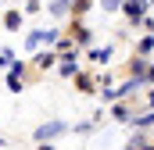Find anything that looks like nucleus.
Instances as JSON below:
<instances>
[{
	"mask_svg": "<svg viewBox=\"0 0 154 150\" xmlns=\"http://www.w3.org/2000/svg\"><path fill=\"white\" fill-rule=\"evenodd\" d=\"M61 132H65V122H43L32 136H36V143H47V140H54V136H61Z\"/></svg>",
	"mask_w": 154,
	"mask_h": 150,
	"instance_id": "f257e3e1",
	"label": "nucleus"
},
{
	"mask_svg": "<svg viewBox=\"0 0 154 150\" xmlns=\"http://www.w3.org/2000/svg\"><path fill=\"white\" fill-rule=\"evenodd\" d=\"M22 75H25V64H22V61H18V64H11V75H7V89H14V93H18V89L25 86V82H22Z\"/></svg>",
	"mask_w": 154,
	"mask_h": 150,
	"instance_id": "f03ea898",
	"label": "nucleus"
},
{
	"mask_svg": "<svg viewBox=\"0 0 154 150\" xmlns=\"http://www.w3.org/2000/svg\"><path fill=\"white\" fill-rule=\"evenodd\" d=\"M143 4H147V0H122V11H125L133 22H140V18H143Z\"/></svg>",
	"mask_w": 154,
	"mask_h": 150,
	"instance_id": "7ed1b4c3",
	"label": "nucleus"
},
{
	"mask_svg": "<svg viewBox=\"0 0 154 150\" xmlns=\"http://www.w3.org/2000/svg\"><path fill=\"white\" fill-rule=\"evenodd\" d=\"M4 25H7L11 32H18V25H22V11H7V14H4Z\"/></svg>",
	"mask_w": 154,
	"mask_h": 150,
	"instance_id": "20e7f679",
	"label": "nucleus"
},
{
	"mask_svg": "<svg viewBox=\"0 0 154 150\" xmlns=\"http://www.w3.org/2000/svg\"><path fill=\"white\" fill-rule=\"evenodd\" d=\"M108 57H111V50H108V46H104V50H100V46H93V50H90V61H93V64H104Z\"/></svg>",
	"mask_w": 154,
	"mask_h": 150,
	"instance_id": "39448f33",
	"label": "nucleus"
},
{
	"mask_svg": "<svg viewBox=\"0 0 154 150\" xmlns=\"http://www.w3.org/2000/svg\"><path fill=\"white\" fill-rule=\"evenodd\" d=\"M54 61H57V54H50V50H43V54H36V64H39V68H50Z\"/></svg>",
	"mask_w": 154,
	"mask_h": 150,
	"instance_id": "423d86ee",
	"label": "nucleus"
},
{
	"mask_svg": "<svg viewBox=\"0 0 154 150\" xmlns=\"http://www.w3.org/2000/svg\"><path fill=\"white\" fill-rule=\"evenodd\" d=\"M50 11H54V14H65V11H68V0H54Z\"/></svg>",
	"mask_w": 154,
	"mask_h": 150,
	"instance_id": "0eeeda50",
	"label": "nucleus"
},
{
	"mask_svg": "<svg viewBox=\"0 0 154 150\" xmlns=\"http://www.w3.org/2000/svg\"><path fill=\"white\" fill-rule=\"evenodd\" d=\"M0 64L11 68V64H14V54H11V50H0Z\"/></svg>",
	"mask_w": 154,
	"mask_h": 150,
	"instance_id": "6e6552de",
	"label": "nucleus"
},
{
	"mask_svg": "<svg viewBox=\"0 0 154 150\" xmlns=\"http://www.w3.org/2000/svg\"><path fill=\"white\" fill-rule=\"evenodd\" d=\"M129 72H133V75H143V72H147V64H143V57H140V61H133V68H129Z\"/></svg>",
	"mask_w": 154,
	"mask_h": 150,
	"instance_id": "1a4fd4ad",
	"label": "nucleus"
},
{
	"mask_svg": "<svg viewBox=\"0 0 154 150\" xmlns=\"http://www.w3.org/2000/svg\"><path fill=\"white\" fill-rule=\"evenodd\" d=\"M39 43H43V32H32V36H29V50H36Z\"/></svg>",
	"mask_w": 154,
	"mask_h": 150,
	"instance_id": "9d476101",
	"label": "nucleus"
},
{
	"mask_svg": "<svg viewBox=\"0 0 154 150\" xmlns=\"http://www.w3.org/2000/svg\"><path fill=\"white\" fill-rule=\"evenodd\" d=\"M100 4H104V11H118L122 7V0H100Z\"/></svg>",
	"mask_w": 154,
	"mask_h": 150,
	"instance_id": "9b49d317",
	"label": "nucleus"
},
{
	"mask_svg": "<svg viewBox=\"0 0 154 150\" xmlns=\"http://www.w3.org/2000/svg\"><path fill=\"white\" fill-rule=\"evenodd\" d=\"M147 79H151V82H154V68H151V72H147Z\"/></svg>",
	"mask_w": 154,
	"mask_h": 150,
	"instance_id": "f8f14e48",
	"label": "nucleus"
},
{
	"mask_svg": "<svg viewBox=\"0 0 154 150\" xmlns=\"http://www.w3.org/2000/svg\"><path fill=\"white\" fill-rule=\"evenodd\" d=\"M0 147H4V140H0Z\"/></svg>",
	"mask_w": 154,
	"mask_h": 150,
	"instance_id": "ddd939ff",
	"label": "nucleus"
}]
</instances>
